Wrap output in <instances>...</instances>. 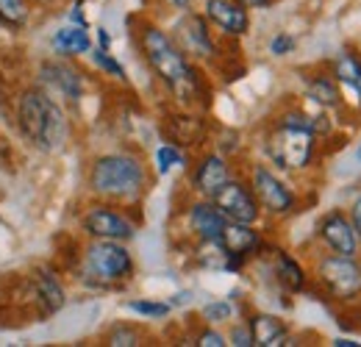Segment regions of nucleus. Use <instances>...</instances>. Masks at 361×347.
<instances>
[{"label":"nucleus","mask_w":361,"mask_h":347,"mask_svg":"<svg viewBox=\"0 0 361 347\" xmlns=\"http://www.w3.org/2000/svg\"><path fill=\"white\" fill-rule=\"evenodd\" d=\"M136 44L150 67V73L159 78V84L167 89L180 106H195L203 95V75L195 61L183 56L170 31H164L156 23H142L136 31Z\"/></svg>","instance_id":"1"},{"label":"nucleus","mask_w":361,"mask_h":347,"mask_svg":"<svg viewBox=\"0 0 361 347\" xmlns=\"http://www.w3.org/2000/svg\"><path fill=\"white\" fill-rule=\"evenodd\" d=\"M87 189L94 200L117 206H139L150 189V167L131 150H109L90 162Z\"/></svg>","instance_id":"2"},{"label":"nucleus","mask_w":361,"mask_h":347,"mask_svg":"<svg viewBox=\"0 0 361 347\" xmlns=\"http://www.w3.org/2000/svg\"><path fill=\"white\" fill-rule=\"evenodd\" d=\"M17 128L34 150L47 156L61 153L70 142V120L64 106L37 81L17 95Z\"/></svg>","instance_id":"3"},{"label":"nucleus","mask_w":361,"mask_h":347,"mask_svg":"<svg viewBox=\"0 0 361 347\" xmlns=\"http://www.w3.org/2000/svg\"><path fill=\"white\" fill-rule=\"evenodd\" d=\"M136 275V259L128 242L90 239L81 253L78 278L92 289H120Z\"/></svg>","instance_id":"4"},{"label":"nucleus","mask_w":361,"mask_h":347,"mask_svg":"<svg viewBox=\"0 0 361 347\" xmlns=\"http://www.w3.org/2000/svg\"><path fill=\"white\" fill-rule=\"evenodd\" d=\"M314 284L334 303H356L361 300V259L359 256H336L322 253L312 269Z\"/></svg>","instance_id":"5"},{"label":"nucleus","mask_w":361,"mask_h":347,"mask_svg":"<svg viewBox=\"0 0 361 347\" xmlns=\"http://www.w3.org/2000/svg\"><path fill=\"white\" fill-rule=\"evenodd\" d=\"M247 183H250L264 217L286 219L298 212L300 197H298L295 186L278 170H272L270 164H253L247 173Z\"/></svg>","instance_id":"6"},{"label":"nucleus","mask_w":361,"mask_h":347,"mask_svg":"<svg viewBox=\"0 0 361 347\" xmlns=\"http://www.w3.org/2000/svg\"><path fill=\"white\" fill-rule=\"evenodd\" d=\"M78 225L90 239H111V242H134L139 231V222L128 214V206H117L109 200L90 203L81 212Z\"/></svg>","instance_id":"7"},{"label":"nucleus","mask_w":361,"mask_h":347,"mask_svg":"<svg viewBox=\"0 0 361 347\" xmlns=\"http://www.w3.org/2000/svg\"><path fill=\"white\" fill-rule=\"evenodd\" d=\"M170 37L176 39L183 56L195 64H209L217 59V37L209 20L200 11H180L170 28Z\"/></svg>","instance_id":"8"},{"label":"nucleus","mask_w":361,"mask_h":347,"mask_svg":"<svg viewBox=\"0 0 361 347\" xmlns=\"http://www.w3.org/2000/svg\"><path fill=\"white\" fill-rule=\"evenodd\" d=\"M37 84L47 95H53L61 106H78L87 92L84 73L70 59H61V56H53L37 64Z\"/></svg>","instance_id":"9"},{"label":"nucleus","mask_w":361,"mask_h":347,"mask_svg":"<svg viewBox=\"0 0 361 347\" xmlns=\"http://www.w3.org/2000/svg\"><path fill=\"white\" fill-rule=\"evenodd\" d=\"M317 242L325 253L336 256H361V242L350 222L348 209H328L317 219Z\"/></svg>","instance_id":"10"},{"label":"nucleus","mask_w":361,"mask_h":347,"mask_svg":"<svg viewBox=\"0 0 361 347\" xmlns=\"http://www.w3.org/2000/svg\"><path fill=\"white\" fill-rule=\"evenodd\" d=\"M214 206L223 212V217L228 222H245V225H259L264 212L250 189V183L245 178H228V183L212 197Z\"/></svg>","instance_id":"11"},{"label":"nucleus","mask_w":361,"mask_h":347,"mask_svg":"<svg viewBox=\"0 0 361 347\" xmlns=\"http://www.w3.org/2000/svg\"><path fill=\"white\" fill-rule=\"evenodd\" d=\"M223 248L228 250V267L226 272H242L247 267V261L264 253V236L256 225H245V222H228L220 236Z\"/></svg>","instance_id":"12"},{"label":"nucleus","mask_w":361,"mask_h":347,"mask_svg":"<svg viewBox=\"0 0 361 347\" xmlns=\"http://www.w3.org/2000/svg\"><path fill=\"white\" fill-rule=\"evenodd\" d=\"M228 178H233L228 156L220 153V150H209L192 167V173H189V189H192L195 197H209L212 200L228 183Z\"/></svg>","instance_id":"13"},{"label":"nucleus","mask_w":361,"mask_h":347,"mask_svg":"<svg viewBox=\"0 0 361 347\" xmlns=\"http://www.w3.org/2000/svg\"><path fill=\"white\" fill-rule=\"evenodd\" d=\"M214 34L228 39H242L250 31V8H245L239 0H203L200 11Z\"/></svg>","instance_id":"14"},{"label":"nucleus","mask_w":361,"mask_h":347,"mask_svg":"<svg viewBox=\"0 0 361 347\" xmlns=\"http://www.w3.org/2000/svg\"><path fill=\"white\" fill-rule=\"evenodd\" d=\"M183 225H186V231L195 242H214V239L223 236V228L228 225V219L214 206V200L195 197L183 212Z\"/></svg>","instance_id":"15"},{"label":"nucleus","mask_w":361,"mask_h":347,"mask_svg":"<svg viewBox=\"0 0 361 347\" xmlns=\"http://www.w3.org/2000/svg\"><path fill=\"white\" fill-rule=\"evenodd\" d=\"M31 298L39 308V317H53L67 305V289L50 267H37L31 272Z\"/></svg>","instance_id":"16"},{"label":"nucleus","mask_w":361,"mask_h":347,"mask_svg":"<svg viewBox=\"0 0 361 347\" xmlns=\"http://www.w3.org/2000/svg\"><path fill=\"white\" fill-rule=\"evenodd\" d=\"M303 97L312 109L319 111H328V114H336V111H345L348 100H345V92L339 89L336 78L331 75V70H317L306 78V87H303Z\"/></svg>","instance_id":"17"},{"label":"nucleus","mask_w":361,"mask_h":347,"mask_svg":"<svg viewBox=\"0 0 361 347\" xmlns=\"http://www.w3.org/2000/svg\"><path fill=\"white\" fill-rule=\"evenodd\" d=\"M331 75L336 78V84L342 92L350 95V100L356 103V109L361 111V56L356 50L345 47L334 56V61L328 64Z\"/></svg>","instance_id":"18"},{"label":"nucleus","mask_w":361,"mask_h":347,"mask_svg":"<svg viewBox=\"0 0 361 347\" xmlns=\"http://www.w3.org/2000/svg\"><path fill=\"white\" fill-rule=\"evenodd\" d=\"M272 278H275V284H278L283 292L300 295V292H306L312 275L306 272V267L295 259L289 250L278 248V250H272Z\"/></svg>","instance_id":"19"},{"label":"nucleus","mask_w":361,"mask_h":347,"mask_svg":"<svg viewBox=\"0 0 361 347\" xmlns=\"http://www.w3.org/2000/svg\"><path fill=\"white\" fill-rule=\"evenodd\" d=\"M247 328L253 334V347H281L292 345L289 336V325L286 319H281L278 314H267V311H253L247 317Z\"/></svg>","instance_id":"20"},{"label":"nucleus","mask_w":361,"mask_h":347,"mask_svg":"<svg viewBox=\"0 0 361 347\" xmlns=\"http://www.w3.org/2000/svg\"><path fill=\"white\" fill-rule=\"evenodd\" d=\"M50 50L53 56H61V59H78V56H87L92 50V37L90 28L84 25H61L50 34Z\"/></svg>","instance_id":"21"},{"label":"nucleus","mask_w":361,"mask_h":347,"mask_svg":"<svg viewBox=\"0 0 361 347\" xmlns=\"http://www.w3.org/2000/svg\"><path fill=\"white\" fill-rule=\"evenodd\" d=\"M31 20V6L28 0H0V25L20 31Z\"/></svg>","instance_id":"22"},{"label":"nucleus","mask_w":361,"mask_h":347,"mask_svg":"<svg viewBox=\"0 0 361 347\" xmlns=\"http://www.w3.org/2000/svg\"><path fill=\"white\" fill-rule=\"evenodd\" d=\"M126 308L136 314L139 319H167L173 314L170 300H156V298H134L126 300Z\"/></svg>","instance_id":"23"},{"label":"nucleus","mask_w":361,"mask_h":347,"mask_svg":"<svg viewBox=\"0 0 361 347\" xmlns=\"http://www.w3.org/2000/svg\"><path fill=\"white\" fill-rule=\"evenodd\" d=\"M90 53H92L94 67H97L103 75H109V78H114V81L128 84V73H126L123 61H120V59H114V53H111V50H106V47H92Z\"/></svg>","instance_id":"24"},{"label":"nucleus","mask_w":361,"mask_h":347,"mask_svg":"<svg viewBox=\"0 0 361 347\" xmlns=\"http://www.w3.org/2000/svg\"><path fill=\"white\" fill-rule=\"evenodd\" d=\"M153 164H156V173L167 175V173H173L176 167H183V164H186V156H183V150H180L176 142H164V145L156 147Z\"/></svg>","instance_id":"25"},{"label":"nucleus","mask_w":361,"mask_h":347,"mask_svg":"<svg viewBox=\"0 0 361 347\" xmlns=\"http://www.w3.org/2000/svg\"><path fill=\"white\" fill-rule=\"evenodd\" d=\"M109 347H139L145 345V334L131 325V322H117L109 334H106V339H103Z\"/></svg>","instance_id":"26"},{"label":"nucleus","mask_w":361,"mask_h":347,"mask_svg":"<svg viewBox=\"0 0 361 347\" xmlns=\"http://www.w3.org/2000/svg\"><path fill=\"white\" fill-rule=\"evenodd\" d=\"M200 317L203 322L209 325H226L236 317V303L231 298H220V300H209V303L200 308Z\"/></svg>","instance_id":"27"},{"label":"nucleus","mask_w":361,"mask_h":347,"mask_svg":"<svg viewBox=\"0 0 361 347\" xmlns=\"http://www.w3.org/2000/svg\"><path fill=\"white\" fill-rule=\"evenodd\" d=\"M195 345L197 347H226L228 345V336L217 328V325H203L197 334H195Z\"/></svg>","instance_id":"28"},{"label":"nucleus","mask_w":361,"mask_h":347,"mask_svg":"<svg viewBox=\"0 0 361 347\" xmlns=\"http://www.w3.org/2000/svg\"><path fill=\"white\" fill-rule=\"evenodd\" d=\"M295 47H298V39H295L292 34L278 31V34L270 39V56H275V59H283V56L295 53Z\"/></svg>","instance_id":"29"},{"label":"nucleus","mask_w":361,"mask_h":347,"mask_svg":"<svg viewBox=\"0 0 361 347\" xmlns=\"http://www.w3.org/2000/svg\"><path fill=\"white\" fill-rule=\"evenodd\" d=\"M228 345L233 347H253V334L247 328V319L242 322H233L231 331H228Z\"/></svg>","instance_id":"30"},{"label":"nucleus","mask_w":361,"mask_h":347,"mask_svg":"<svg viewBox=\"0 0 361 347\" xmlns=\"http://www.w3.org/2000/svg\"><path fill=\"white\" fill-rule=\"evenodd\" d=\"M348 214H350V222H353V228H356V236H359L361 242V192L350 200V206H348Z\"/></svg>","instance_id":"31"},{"label":"nucleus","mask_w":361,"mask_h":347,"mask_svg":"<svg viewBox=\"0 0 361 347\" xmlns=\"http://www.w3.org/2000/svg\"><path fill=\"white\" fill-rule=\"evenodd\" d=\"M164 3H167V8H173V11L180 14V11H192L197 0H164Z\"/></svg>","instance_id":"32"},{"label":"nucleus","mask_w":361,"mask_h":347,"mask_svg":"<svg viewBox=\"0 0 361 347\" xmlns=\"http://www.w3.org/2000/svg\"><path fill=\"white\" fill-rule=\"evenodd\" d=\"M97 47H106V50H111V34H109L106 28H97Z\"/></svg>","instance_id":"33"},{"label":"nucleus","mask_w":361,"mask_h":347,"mask_svg":"<svg viewBox=\"0 0 361 347\" xmlns=\"http://www.w3.org/2000/svg\"><path fill=\"white\" fill-rule=\"evenodd\" d=\"M245 8H267V6H272V0H239Z\"/></svg>","instance_id":"34"},{"label":"nucleus","mask_w":361,"mask_h":347,"mask_svg":"<svg viewBox=\"0 0 361 347\" xmlns=\"http://www.w3.org/2000/svg\"><path fill=\"white\" fill-rule=\"evenodd\" d=\"M192 300V292H178V295H173V300H170V305L176 308V305H183Z\"/></svg>","instance_id":"35"},{"label":"nucleus","mask_w":361,"mask_h":347,"mask_svg":"<svg viewBox=\"0 0 361 347\" xmlns=\"http://www.w3.org/2000/svg\"><path fill=\"white\" fill-rule=\"evenodd\" d=\"M334 347H361V342H356V339H345V336H339V339H334Z\"/></svg>","instance_id":"36"},{"label":"nucleus","mask_w":361,"mask_h":347,"mask_svg":"<svg viewBox=\"0 0 361 347\" xmlns=\"http://www.w3.org/2000/svg\"><path fill=\"white\" fill-rule=\"evenodd\" d=\"M356 164H359V167H361V142H359V145H356Z\"/></svg>","instance_id":"37"}]
</instances>
